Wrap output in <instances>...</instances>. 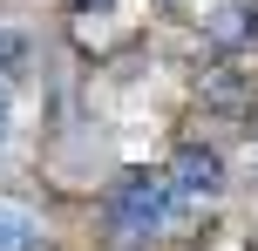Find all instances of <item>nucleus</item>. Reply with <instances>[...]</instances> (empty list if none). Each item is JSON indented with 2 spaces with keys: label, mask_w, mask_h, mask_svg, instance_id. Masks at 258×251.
Returning <instances> with one entry per match:
<instances>
[{
  "label": "nucleus",
  "mask_w": 258,
  "mask_h": 251,
  "mask_svg": "<svg viewBox=\"0 0 258 251\" xmlns=\"http://www.w3.org/2000/svg\"><path fill=\"white\" fill-rule=\"evenodd\" d=\"M177 211H183V197L170 184V170H136L109 190V231H122V238H156V231L177 224Z\"/></svg>",
  "instance_id": "obj_1"
},
{
  "label": "nucleus",
  "mask_w": 258,
  "mask_h": 251,
  "mask_svg": "<svg viewBox=\"0 0 258 251\" xmlns=\"http://www.w3.org/2000/svg\"><path fill=\"white\" fill-rule=\"evenodd\" d=\"M170 184H177V197H183V204L218 197V190H224V156H218L211 143H183L177 156H170Z\"/></svg>",
  "instance_id": "obj_2"
},
{
  "label": "nucleus",
  "mask_w": 258,
  "mask_h": 251,
  "mask_svg": "<svg viewBox=\"0 0 258 251\" xmlns=\"http://www.w3.org/2000/svg\"><path fill=\"white\" fill-rule=\"evenodd\" d=\"M0 251H48V224H41L27 204L0 197Z\"/></svg>",
  "instance_id": "obj_3"
},
{
  "label": "nucleus",
  "mask_w": 258,
  "mask_h": 251,
  "mask_svg": "<svg viewBox=\"0 0 258 251\" xmlns=\"http://www.w3.org/2000/svg\"><path fill=\"white\" fill-rule=\"evenodd\" d=\"M27 61H34V41H27V27H7L0 21V81H21Z\"/></svg>",
  "instance_id": "obj_4"
},
{
  "label": "nucleus",
  "mask_w": 258,
  "mask_h": 251,
  "mask_svg": "<svg viewBox=\"0 0 258 251\" xmlns=\"http://www.w3.org/2000/svg\"><path fill=\"white\" fill-rule=\"evenodd\" d=\"M7 136H14V95H7V81H0V149H7Z\"/></svg>",
  "instance_id": "obj_5"
},
{
  "label": "nucleus",
  "mask_w": 258,
  "mask_h": 251,
  "mask_svg": "<svg viewBox=\"0 0 258 251\" xmlns=\"http://www.w3.org/2000/svg\"><path fill=\"white\" fill-rule=\"evenodd\" d=\"M75 7H82V14H109L116 0H75Z\"/></svg>",
  "instance_id": "obj_6"
}]
</instances>
